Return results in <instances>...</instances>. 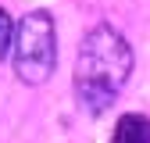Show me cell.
Instances as JSON below:
<instances>
[{
	"label": "cell",
	"mask_w": 150,
	"mask_h": 143,
	"mask_svg": "<svg viewBox=\"0 0 150 143\" xmlns=\"http://www.w3.org/2000/svg\"><path fill=\"white\" fill-rule=\"evenodd\" d=\"M132 47L111 25H97L86 32L75 64V100L86 115H104L118 100L122 86L132 75Z\"/></svg>",
	"instance_id": "6da1fadb"
},
{
	"label": "cell",
	"mask_w": 150,
	"mask_h": 143,
	"mask_svg": "<svg viewBox=\"0 0 150 143\" xmlns=\"http://www.w3.org/2000/svg\"><path fill=\"white\" fill-rule=\"evenodd\" d=\"M14 75L25 86H43L54 75L57 64V29H54V14L36 7L22 22L14 25Z\"/></svg>",
	"instance_id": "7a4b0ae2"
},
{
	"label": "cell",
	"mask_w": 150,
	"mask_h": 143,
	"mask_svg": "<svg viewBox=\"0 0 150 143\" xmlns=\"http://www.w3.org/2000/svg\"><path fill=\"white\" fill-rule=\"evenodd\" d=\"M115 139L118 143H150V118L146 115H125V118H118V125H115Z\"/></svg>",
	"instance_id": "3957f363"
},
{
	"label": "cell",
	"mask_w": 150,
	"mask_h": 143,
	"mask_svg": "<svg viewBox=\"0 0 150 143\" xmlns=\"http://www.w3.org/2000/svg\"><path fill=\"white\" fill-rule=\"evenodd\" d=\"M11 36H14V25H11V14L0 7V61L7 57V50H11Z\"/></svg>",
	"instance_id": "277c9868"
}]
</instances>
